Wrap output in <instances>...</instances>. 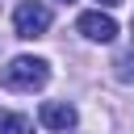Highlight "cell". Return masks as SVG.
Returning a JSON list of instances; mask_svg holds the SVG:
<instances>
[{"label":"cell","instance_id":"cell-1","mask_svg":"<svg viewBox=\"0 0 134 134\" xmlns=\"http://www.w3.org/2000/svg\"><path fill=\"white\" fill-rule=\"evenodd\" d=\"M50 80V63L46 59H34V54H17L4 71H0V84L8 92H34Z\"/></svg>","mask_w":134,"mask_h":134},{"label":"cell","instance_id":"cell-2","mask_svg":"<svg viewBox=\"0 0 134 134\" xmlns=\"http://www.w3.org/2000/svg\"><path fill=\"white\" fill-rule=\"evenodd\" d=\"M13 29H17V38H42L46 29H50V8L42 4V0H21L17 4V13H13Z\"/></svg>","mask_w":134,"mask_h":134},{"label":"cell","instance_id":"cell-3","mask_svg":"<svg viewBox=\"0 0 134 134\" xmlns=\"http://www.w3.org/2000/svg\"><path fill=\"white\" fill-rule=\"evenodd\" d=\"M75 29H80L88 42H113V38H117V21H113L109 13H80Z\"/></svg>","mask_w":134,"mask_h":134},{"label":"cell","instance_id":"cell-4","mask_svg":"<svg viewBox=\"0 0 134 134\" xmlns=\"http://www.w3.org/2000/svg\"><path fill=\"white\" fill-rule=\"evenodd\" d=\"M38 121H42L46 130H71V126H75V109H71L67 100H46V105L38 109Z\"/></svg>","mask_w":134,"mask_h":134},{"label":"cell","instance_id":"cell-5","mask_svg":"<svg viewBox=\"0 0 134 134\" xmlns=\"http://www.w3.org/2000/svg\"><path fill=\"white\" fill-rule=\"evenodd\" d=\"M0 134H34V121H29L25 113L0 109Z\"/></svg>","mask_w":134,"mask_h":134},{"label":"cell","instance_id":"cell-6","mask_svg":"<svg viewBox=\"0 0 134 134\" xmlns=\"http://www.w3.org/2000/svg\"><path fill=\"white\" fill-rule=\"evenodd\" d=\"M100 4H109V8H113V4H121V0H100Z\"/></svg>","mask_w":134,"mask_h":134},{"label":"cell","instance_id":"cell-7","mask_svg":"<svg viewBox=\"0 0 134 134\" xmlns=\"http://www.w3.org/2000/svg\"><path fill=\"white\" fill-rule=\"evenodd\" d=\"M63 4H67V0H63Z\"/></svg>","mask_w":134,"mask_h":134}]
</instances>
